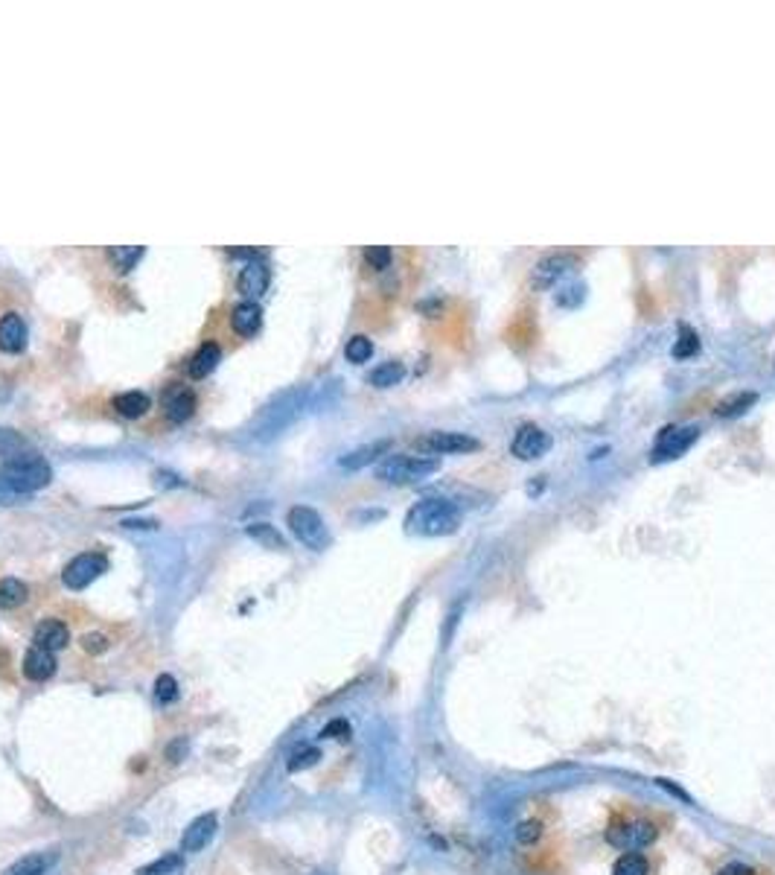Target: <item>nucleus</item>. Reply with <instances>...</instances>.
I'll use <instances>...</instances> for the list:
<instances>
[{
	"mask_svg": "<svg viewBox=\"0 0 775 875\" xmlns=\"http://www.w3.org/2000/svg\"><path fill=\"white\" fill-rule=\"evenodd\" d=\"M344 356H347L350 362H367L370 356H373V341L367 336H353L347 341V348H344Z\"/></svg>",
	"mask_w": 775,
	"mask_h": 875,
	"instance_id": "nucleus-31",
	"label": "nucleus"
},
{
	"mask_svg": "<svg viewBox=\"0 0 775 875\" xmlns=\"http://www.w3.org/2000/svg\"><path fill=\"white\" fill-rule=\"evenodd\" d=\"M178 683L172 674H161V677L155 680V700L157 704H176L178 700Z\"/></svg>",
	"mask_w": 775,
	"mask_h": 875,
	"instance_id": "nucleus-32",
	"label": "nucleus"
},
{
	"mask_svg": "<svg viewBox=\"0 0 775 875\" xmlns=\"http://www.w3.org/2000/svg\"><path fill=\"white\" fill-rule=\"evenodd\" d=\"M286 523H289V528L295 532V537L304 543V546L315 549V552H324L329 546V532H327V525L321 520V514L315 511V508H307V505H295L289 511V516H286Z\"/></svg>",
	"mask_w": 775,
	"mask_h": 875,
	"instance_id": "nucleus-4",
	"label": "nucleus"
},
{
	"mask_svg": "<svg viewBox=\"0 0 775 875\" xmlns=\"http://www.w3.org/2000/svg\"><path fill=\"white\" fill-rule=\"evenodd\" d=\"M219 360H222L219 344H216V341H205L202 348L193 353V360H190V377L205 380L207 374H213V371H216Z\"/></svg>",
	"mask_w": 775,
	"mask_h": 875,
	"instance_id": "nucleus-19",
	"label": "nucleus"
},
{
	"mask_svg": "<svg viewBox=\"0 0 775 875\" xmlns=\"http://www.w3.org/2000/svg\"><path fill=\"white\" fill-rule=\"evenodd\" d=\"M216 835V814H202L184 829L181 838V852H202L205 846Z\"/></svg>",
	"mask_w": 775,
	"mask_h": 875,
	"instance_id": "nucleus-13",
	"label": "nucleus"
},
{
	"mask_svg": "<svg viewBox=\"0 0 775 875\" xmlns=\"http://www.w3.org/2000/svg\"><path fill=\"white\" fill-rule=\"evenodd\" d=\"M111 406L117 414H123V418H143V414L149 412V397L143 392H126L114 397Z\"/></svg>",
	"mask_w": 775,
	"mask_h": 875,
	"instance_id": "nucleus-22",
	"label": "nucleus"
},
{
	"mask_svg": "<svg viewBox=\"0 0 775 875\" xmlns=\"http://www.w3.org/2000/svg\"><path fill=\"white\" fill-rule=\"evenodd\" d=\"M440 470L438 458H423V455H388L377 467V479L388 484H414L428 479L432 473Z\"/></svg>",
	"mask_w": 775,
	"mask_h": 875,
	"instance_id": "nucleus-3",
	"label": "nucleus"
},
{
	"mask_svg": "<svg viewBox=\"0 0 775 875\" xmlns=\"http://www.w3.org/2000/svg\"><path fill=\"white\" fill-rule=\"evenodd\" d=\"M24 674H26L30 680H35V683L50 680L53 674H55V654L47 651V648H38V645H33V648L26 651V656H24Z\"/></svg>",
	"mask_w": 775,
	"mask_h": 875,
	"instance_id": "nucleus-16",
	"label": "nucleus"
},
{
	"mask_svg": "<svg viewBox=\"0 0 775 875\" xmlns=\"http://www.w3.org/2000/svg\"><path fill=\"white\" fill-rule=\"evenodd\" d=\"M18 499H21V496L4 482V476H0V505H12V502H18Z\"/></svg>",
	"mask_w": 775,
	"mask_h": 875,
	"instance_id": "nucleus-41",
	"label": "nucleus"
},
{
	"mask_svg": "<svg viewBox=\"0 0 775 875\" xmlns=\"http://www.w3.org/2000/svg\"><path fill=\"white\" fill-rule=\"evenodd\" d=\"M461 520H464V514L452 499L428 496V499H420L411 505V511L406 516V528L411 534H420V537H443V534L458 532Z\"/></svg>",
	"mask_w": 775,
	"mask_h": 875,
	"instance_id": "nucleus-1",
	"label": "nucleus"
},
{
	"mask_svg": "<svg viewBox=\"0 0 775 875\" xmlns=\"http://www.w3.org/2000/svg\"><path fill=\"white\" fill-rule=\"evenodd\" d=\"M700 438V429L685 423V426H665L656 438L653 447V462H670V458H679L694 447V441Z\"/></svg>",
	"mask_w": 775,
	"mask_h": 875,
	"instance_id": "nucleus-7",
	"label": "nucleus"
},
{
	"mask_svg": "<svg viewBox=\"0 0 775 875\" xmlns=\"http://www.w3.org/2000/svg\"><path fill=\"white\" fill-rule=\"evenodd\" d=\"M612 875H650V864L641 852H627L615 860Z\"/></svg>",
	"mask_w": 775,
	"mask_h": 875,
	"instance_id": "nucleus-27",
	"label": "nucleus"
},
{
	"mask_svg": "<svg viewBox=\"0 0 775 875\" xmlns=\"http://www.w3.org/2000/svg\"><path fill=\"white\" fill-rule=\"evenodd\" d=\"M0 476H4V482L18 496H26V493H35V491H41V487L50 484L53 467L41 455L30 453V455L15 458V462H6L4 470H0Z\"/></svg>",
	"mask_w": 775,
	"mask_h": 875,
	"instance_id": "nucleus-2",
	"label": "nucleus"
},
{
	"mask_svg": "<svg viewBox=\"0 0 775 875\" xmlns=\"http://www.w3.org/2000/svg\"><path fill=\"white\" fill-rule=\"evenodd\" d=\"M53 864H55V852H33L18 858L12 867H6L4 875H45Z\"/></svg>",
	"mask_w": 775,
	"mask_h": 875,
	"instance_id": "nucleus-20",
	"label": "nucleus"
},
{
	"mask_svg": "<svg viewBox=\"0 0 775 875\" xmlns=\"http://www.w3.org/2000/svg\"><path fill=\"white\" fill-rule=\"evenodd\" d=\"M388 447H391V441H373V443H365V447H358L353 453H347L341 458V467H347V470H358V467H365L370 462H377V458L382 453H388Z\"/></svg>",
	"mask_w": 775,
	"mask_h": 875,
	"instance_id": "nucleus-21",
	"label": "nucleus"
},
{
	"mask_svg": "<svg viewBox=\"0 0 775 875\" xmlns=\"http://www.w3.org/2000/svg\"><path fill=\"white\" fill-rule=\"evenodd\" d=\"M752 403H755V394L746 392L738 400H731V403H729V400H726V403H720V409H717V412H720V414H740L743 409H750Z\"/></svg>",
	"mask_w": 775,
	"mask_h": 875,
	"instance_id": "nucleus-37",
	"label": "nucleus"
},
{
	"mask_svg": "<svg viewBox=\"0 0 775 875\" xmlns=\"http://www.w3.org/2000/svg\"><path fill=\"white\" fill-rule=\"evenodd\" d=\"M157 523L155 520H126L123 528H143V532H152Z\"/></svg>",
	"mask_w": 775,
	"mask_h": 875,
	"instance_id": "nucleus-43",
	"label": "nucleus"
},
{
	"mask_svg": "<svg viewBox=\"0 0 775 875\" xmlns=\"http://www.w3.org/2000/svg\"><path fill=\"white\" fill-rule=\"evenodd\" d=\"M161 403H164V414L172 423H184V421H190L196 412V394L186 389V385L176 382L164 392Z\"/></svg>",
	"mask_w": 775,
	"mask_h": 875,
	"instance_id": "nucleus-12",
	"label": "nucleus"
},
{
	"mask_svg": "<svg viewBox=\"0 0 775 875\" xmlns=\"http://www.w3.org/2000/svg\"><path fill=\"white\" fill-rule=\"evenodd\" d=\"M697 351H700L697 333H694L691 327H682V330H679V341L673 344V356H677V360H688V356H694Z\"/></svg>",
	"mask_w": 775,
	"mask_h": 875,
	"instance_id": "nucleus-33",
	"label": "nucleus"
},
{
	"mask_svg": "<svg viewBox=\"0 0 775 875\" xmlns=\"http://www.w3.org/2000/svg\"><path fill=\"white\" fill-rule=\"evenodd\" d=\"M82 648L88 651V654H103V651H108V636H103V634H85V636H82Z\"/></svg>",
	"mask_w": 775,
	"mask_h": 875,
	"instance_id": "nucleus-38",
	"label": "nucleus"
},
{
	"mask_svg": "<svg viewBox=\"0 0 775 875\" xmlns=\"http://www.w3.org/2000/svg\"><path fill=\"white\" fill-rule=\"evenodd\" d=\"M659 788H665V791H670L673 797H677V799H685V802H691V797H688L685 791H682V788H677V785H670V779H659L656 782Z\"/></svg>",
	"mask_w": 775,
	"mask_h": 875,
	"instance_id": "nucleus-42",
	"label": "nucleus"
},
{
	"mask_svg": "<svg viewBox=\"0 0 775 875\" xmlns=\"http://www.w3.org/2000/svg\"><path fill=\"white\" fill-rule=\"evenodd\" d=\"M365 260H367L370 269H388V266H391V249H388V246H370L365 251Z\"/></svg>",
	"mask_w": 775,
	"mask_h": 875,
	"instance_id": "nucleus-35",
	"label": "nucleus"
},
{
	"mask_svg": "<svg viewBox=\"0 0 775 875\" xmlns=\"http://www.w3.org/2000/svg\"><path fill=\"white\" fill-rule=\"evenodd\" d=\"M539 838H542V823L539 820H525V823L516 826V840H519V843L530 846V843H537Z\"/></svg>",
	"mask_w": 775,
	"mask_h": 875,
	"instance_id": "nucleus-34",
	"label": "nucleus"
},
{
	"mask_svg": "<svg viewBox=\"0 0 775 875\" xmlns=\"http://www.w3.org/2000/svg\"><path fill=\"white\" fill-rule=\"evenodd\" d=\"M263 324V310L260 304H254V300H242V304H237L231 310V327L237 330L239 336H254L257 330H260Z\"/></svg>",
	"mask_w": 775,
	"mask_h": 875,
	"instance_id": "nucleus-18",
	"label": "nucleus"
},
{
	"mask_svg": "<svg viewBox=\"0 0 775 875\" xmlns=\"http://www.w3.org/2000/svg\"><path fill=\"white\" fill-rule=\"evenodd\" d=\"M578 260L571 254H549L534 266V286L537 290H549L557 280H563L569 271H574Z\"/></svg>",
	"mask_w": 775,
	"mask_h": 875,
	"instance_id": "nucleus-11",
	"label": "nucleus"
},
{
	"mask_svg": "<svg viewBox=\"0 0 775 875\" xmlns=\"http://www.w3.org/2000/svg\"><path fill=\"white\" fill-rule=\"evenodd\" d=\"M106 569H108V557L106 555L85 552V555H76L74 561L65 566L62 581H65L67 590H85V586L94 584Z\"/></svg>",
	"mask_w": 775,
	"mask_h": 875,
	"instance_id": "nucleus-6",
	"label": "nucleus"
},
{
	"mask_svg": "<svg viewBox=\"0 0 775 875\" xmlns=\"http://www.w3.org/2000/svg\"><path fill=\"white\" fill-rule=\"evenodd\" d=\"M26 584L18 578H4L0 581V610H15L26 601Z\"/></svg>",
	"mask_w": 775,
	"mask_h": 875,
	"instance_id": "nucleus-25",
	"label": "nucleus"
},
{
	"mask_svg": "<svg viewBox=\"0 0 775 875\" xmlns=\"http://www.w3.org/2000/svg\"><path fill=\"white\" fill-rule=\"evenodd\" d=\"M321 738H336V741H347L350 738V724L344 721V718H336V721H329L324 729H321Z\"/></svg>",
	"mask_w": 775,
	"mask_h": 875,
	"instance_id": "nucleus-36",
	"label": "nucleus"
},
{
	"mask_svg": "<svg viewBox=\"0 0 775 875\" xmlns=\"http://www.w3.org/2000/svg\"><path fill=\"white\" fill-rule=\"evenodd\" d=\"M70 642V630L67 625H62L59 619H47V622H41L35 627V634H33V645H38V648H47V651H62L65 645Z\"/></svg>",
	"mask_w": 775,
	"mask_h": 875,
	"instance_id": "nucleus-17",
	"label": "nucleus"
},
{
	"mask_svg": "<svg viewBox=\"0 0 775 875\" xmlns=\"http://www.w3.org/2000/svg\"><path fill=\"white\" fill-rule=\"evenodd\" d=\"M549 447H551V435L545 432L542 426H537V423H522L519 429H516V435H513L510 453H513L516 458H522V462H534V458H539Z\"/></svg>",
	"mask_w": 775,
	"mask_h": 875,
	"instance_id": "nucleus-9",
	"label": "nucleus"
},
{
	"mask_svg": "<svg viewBox=\"0 0 775 875\" xmlns=\"http://www.w3.org/2000/svg\"><path fill=\"white\" fill-rule=\"evenodd\" d=\"M140 257H143V249H140V246H114V249H111V260H114V266H117L120 271L135 269Z\"/></svg>",
	"mask_w": 775,
	"mask_h": 875,
	"instance_id": "nucleus-30",
	"label": "nucleus"
},
{
	"mask_svg": "<svg viewBox=\"0 0 775 875\" xmlns=\"http://www.w3.org/2000/svg\"><path fill=\"white\" fill-rule=\"evenodd\" d=\"M26 348V324L18 312H6L0 319V351L21 353Z\"/></svg>",
	"mask_w": 775,
	"mask_h": 875,
	"instance_id": "nucleus-15",
	"label": "nucleus"
},
{
	"mask_svg": "<svg viewBox=\"0 0 775 875\" xmlns=\"http://www.w3.org/2000/svg\"><path fill=\"white\" fill-rule=\"evenodd\" d=\"M418 450L432 453V455H458V453H472L478 450V441L464 432H447V429H435V432H426L418 441Z\"/></svg>",
	"mask_w": 775,
	"mask_h": 875,
	"instance_id": "nucleus-8",
	"label": "nucleus"
},
{
	"mask_svg": "<svg viewBox=\"0 0 775 875\" xmlns=\"http://www.w3.org/2000/svg\"><path fill=\"white\" fill-rule=\"evenodd\" d=\"M248 537H254L257 543H263L266 549H286L283 537H280L268 523H254V525H248Z\"/></svg>",
	"mask_w": 775,
	"mask_h": 875,
	"instance_id": "nucleus-28",
	"label": "nucleus"
},
{
	"mask_svg": "<svg viewBox=\"0 0 775 875\" xmlns=\"http://www.w3.org/2000/svg\"><path fill=\"white\" fill-rule=\"evenodd\" d=\"M184 753H186V741H184V738H176V741H172L169 748H166V758H169V762H181Z\"/></svg>",
	"mask_w": 775,
	"mask_h": 875,
	"instance_id": "nucleus-39",
	"label": "nucleus"
},
{
	"mask_svg": "<svg viewBox=\"0 0 775 875\" xmlns=\"http://www.w3.org/2000/svg\"><path fill=\"white\" fill-rule=\"evenodd\" d=\"M714 875H755V870L746 867V864H726V867L717 870Z\"/></svg>",
	"mask_w": 775,
	"mask_h": 875,
	"instance_id": "nucleus-40",
	"label": "nucleus"
},
{
	"mask_svg": "<svg viewBox=\"0 0 775 875\" xmlns=\"http://www.w3.org/2000/svg\"><path fill=\"white\" fill-rule=\"evenodd\" d=\"M295 412H297V392H283V394L275 400V403H271V406L263 412L260 429H257V438L275 435L277 429H283L286 423L295 418Z\"/></svg>",
	"mask_w": 775,
	"mask_h": 875,
	"instance_id": "nucleus-10",
	"label": "nucleus"
},
{
	"mask_svg": "<svg viewBox=\"0 0 775 875\" xmlns=\"http://www.w3.org/2000/svg\"><path fill=\"white\" fill-rule=\"evenodd\" d=\"M656 838H659V829L650 820H624L609 826L607 831V840L624 852H639L644 846H650Z\"/></svg>",
	"mask_w": 775,
	"mask_h": 875,
	"instance_id": "nucleus-5",
	"label": "nucleus"
},
{
	"mask_svg": "<svg viewBox=\"0 0 775 875\" xmlns=\"http://www.w3.org/2000/svg\"><path fill=\"white\" fill-rule=\"evenodd\" d=\"M21 455H30V441H26L15 429L0 426V458L4 462H15Z\"/></svg>",
	"mask_w": 775,
	"mask_h": 875,
	"instance_id": "nucleus-23",
	"label": "nucleus"
},
{
	"mask_svg": "<svg viewBox=\"0 0 775 875\" xmlns=\"http://www.w3.org/2000/svg\"><path fill=\"white\" fill-rule=\"evenodd\" d=\"M268 280H271V271L263 260H251L242 266L239 271V278H237V290L242 295H248V298H257V295H263L268 290Z\"/></svg>",
	"mask_w": 775,
	"mask_h": 875,
	"instance_id": "nucleus-14",
	"label": "nucleus"
},
{
	"mask_svg": "<svg viewBox=\"0 0 775 875\" xmlns=\"http://www.w3.org/2000/svg\"><path fill=\"white\" fill-rule=\"evenodd\" d=\"M403 377H406V365L391 360V362H382L379 368H373L367 382L373 385V389H391V385H397Z\"/></svg>",
	"mask_w": 775,
	"mask_h": 875,
	"instance_id": "nucleus-24",
	"label": "nucleus"
},
{
	"mask_svg": "<svg viewBox=\"0 0 775 875\" xmlns=\"http://www.w3.org/2000/svg\"><path fill=\"white\" fill-rule=\"evenodd\" d=\"M318 758H321V750H318V748H297V750L289 756L286 768H289V773H300V770H307V768H312V765H318Z\"/></svg>",
	"mask_w": 775,
	"mask_h": 875,
	"instance_id": "nucleus-29",
	"label": "nucleus"
},
{
	"mask_svg": "<svg viewBox=\"0 0 775 875\" xmlns=\"http://www.w3.org/2000/svg\"><path fill=\"white\" fill-rule=\"evenodd\" d=\"M137 875H184V855L172 852V855L157 858L149 867H143Z\"/></svg>",
	"mask_w": 775,
	"mask_h": 875,
	"instance_id": "nucleus-26",
	"label": "nucleus"
}]
</instances>
